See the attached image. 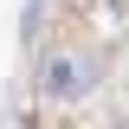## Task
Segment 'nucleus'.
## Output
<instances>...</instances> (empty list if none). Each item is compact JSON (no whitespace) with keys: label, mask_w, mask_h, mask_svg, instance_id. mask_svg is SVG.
Returning <instances> with one entry per match:
<instances>
[{"label":"nucleus","mask_w":129,"mask_h":129,"mask_svg":"<svg viewBox=\"0 0 129 129\" xmlns=\"http://www.w3.org/2000/svg\"><path fill=\"white\" fill-rule=\"evenodd\" d=\"M90 84H97V64L84 58V52H45V64H39V90H45L52 103H78Z\"/></svg>","instance_id":"nucleus-1"}]
</instances>
